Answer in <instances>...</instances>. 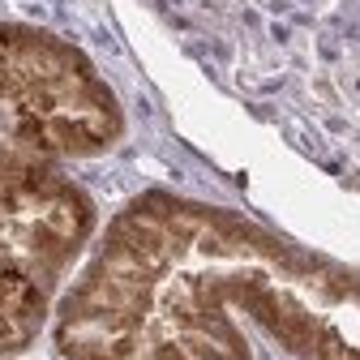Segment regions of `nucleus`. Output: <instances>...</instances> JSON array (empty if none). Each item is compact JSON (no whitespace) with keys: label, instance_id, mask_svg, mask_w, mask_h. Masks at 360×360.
<instances>
[{"label":"nucleus","instance_id":"f257e3e1","mask_svg":"<svg viewBox=\"0 0 360 360\" xmlns=\"http://www.w3.org/2000/svg\"><path fill=\"white\" fill-rule=\"evenodd\" d=\"M296 360H360V275L180 193L133 198L56 304L60 360H253L236 318Z\"/></svg>","mask_w":360,"mask_h":360},{"label":"nucleus","instance_id":"f03ea898","mask_svg":"<svg viewBox=\"0 0 360 360\" xmlns=\"http://www.w3.org/2000/svg\"><path fill=\"white\" fill-rule=\"evenodd\" d=\"M202 73L360 193V0H142Z\"/></svg>","mask_w":360,"mask_h":360},{"label":"nucleus","instance_id":"7ed1b4c3","mask_svg":"<svg viewBox=\"0 0 360 360\" xmlns=\"http://www.w3.org/2000/svg\"><path fill=\"white\" fill-rule=\"evenodd\" d=\"M90 232L95 206L65 172L0 146V356L39 339Z\"/></svg>","mask_w":360,"mask_h":360},{"label":"nucleus","instance_id":"20e7f679","mask_svg":"<svg viewBox=\"0 0 360 360\" xmlns=\"http://www.w3.org/2000/svg\"><path fill=\"white\" fill-rule=\"evenodd\" d=\"M124 112L86 52L52 30L0 22V146L90 159L120 142Z\"/></svg>","mask_w":360,"mask_h":360}]
</instances>
